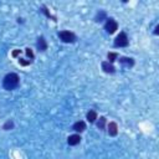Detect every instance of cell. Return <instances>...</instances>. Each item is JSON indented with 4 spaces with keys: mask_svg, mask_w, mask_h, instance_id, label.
<instances>
[{
    "mask_svg": "<svg viewBox=\"0 0 159 159\" xmlns=\"http://www.w3.org/2000/svg\"><path fill=\"white\" fill-rule=\"evenodd\" d=\"M19 83H20V77H19L17 73H14V72L7 73V75L4 77V80H2V87H4L6 91H12V89H15V88L19 86Z\"/></svg>",
    "mask_w": 159,
    "mask_h": 159,
    "instance_id": "cell-1",
    "label": "cell"
},
{
    "mask_svg": "<svg viewBox=\"0 0 159 159\" xmlns=\"http://www.w3.org/2000/svg\"><path fill=\"white\" fill-rule=\"evenodd\" d=\"M58 37L62 42L65 43H72L76 41V35L71 31H67V30H62L58 32Z\"/></svg>",
    "mask_w": 159,
    "mask_h": 159,
    "instance_id": "cell-2",
    "label": "cell"
},
{
    "mask_svg": "<svg viewBox=\"0 0 159 159\" xmlns=\"http://www.w3.org/2000/svg\"><path fill=\"white\" fill-rule=\"evenodd\" d=\"M106 20H107L106 24H104V29H106V31H107L109 35L114 34V32L118 30V22H117L113 17H108V19H106Z\"/></svg>",
    "mask_w": 159,
    "mask_h": 159,
    "instance_id": "cell-3",
    "label": "cell"
},
{
    "mask_svg": "<svg viewBox=\"0 0 159 159\" xmlns=\"http://www.w3.org/2000/svg\"><path fill=\"white\" fill-rule=\"evenodd\" d=\"M128 43H129V40H128V36L125 32H119V35L114 39L116 47H125V46H128Z\"/></svg>",
    "mask_w": 159,
    "mask_h": 159,
    "instance_id": "cell-4",
    "label": "cell"
},
{
    "mask_svg": "<svg viewBox=\"0 0 159 159\" xmlns=\"http://www.w3.org/2000/svg\"><path fill=\"white\" fill-rule=\"evenodd\" d=\"M118 61L123 67H127V68H130L134 66V60L132 57H119Z\"/></svg>",
    "mask_w": 159,
    "mask_h": 159,
    "instance_id": "cell-5",
    "label": "cell"
},
{
    "mask_svg": "<svg viewBox=\"0 0 159 159\" xmlns=\"http://www.w3.org/2000/svg\"><path fill=\"white\" fill-rule=\"evenodd\" d=\"M107 130H108V134L111 137H116L118 134V125L116 122H109L108 125H107Z\"/></svg>",
    "mask_w": 159,
    "mask_h": 159,
    "instance_id": "cell-6",
    "label": "cell"
},
{
    "mask_svg": "<svg viewBox=\"0 0 159 159\" xmlns=\"http://www.w3.org/2000/svg\"><path fill=\"white\" fill-rule=\"evenodd\" d=\"M102 70L106 72V73H114L116 72V67L112 65V63H109L108 61H103L102 62Z\"/></svg>",
    "mask_w": 159,
    "mask_h": 159,
    "instance_id": "cell-7",
    "label": "cell"
},
{
    "mask_svg": "<svg viewBox=\"0 0 159 159\" xmlns=\"http://www.w3.org/2000/svg\"><path fill=\"white\" fill-rule=\"evenodd\" d=\"M36 46H37L39 51H46V50H47V42H46V40H45L43 36H40V37L37 39Z\"/></svg>",
    "mask_w": 159,
    "mask_h": 159,
    "instance_id": "cell-8",
    "label": "cell"
},
{
    "mask_svg": "<svg viewBox=\"0 0 159 159\" xmlns=\"http://www.w3.org/2000/svg\"><path fill=\"white\" fill-rule=\"evenodd\" d=\"M72 129H73L75 132H77V133H81V132H83V130L86 129V123H84L83 120H78V122H76V123L72 125Z\"/></svg>",
    "mask_w": 159,
    "mask_h": 159,
    "instance_id": "cell-9",
    "label": "cell"
},
{
    "mask_svg": "<svg viewBox=\"0 0 159 159\" xmlns=\"http://www.w3.org/2000/svg\"><path fill=\"white\" fill-rule=\"evenodd\" d=\"M81 142V135L80 134H72L67 138V143L70 145H77Z\"/></svg>",
    "mask_w": 159,
    "mask_h": 159,
    "instance_id": "cell-10",
    "label": "cell"
},
{
    "mask_svg": "<svg viewBox=\"0 0 159 159\" xmlns=\"http://www.w3.org/2000/svg\"><path fill=\"white\" fill-rule=\"evenodd\" d=\"M86 118H87V120H88L89 123H93V122L97 119V112H96V111H93V109H91V111L87 113Z\"/></svg>",
    "mask_w": 159,
    "mask_h": 159,
    "instance_id": "cell-11",
    "label": "cell"
},
{
    "mask_svg": "<svg viewBox=\"0 0 159 159\" xmlns=\"http://www.w3.org/2000/svg\"><path fill=\"white\" fill-rule=\"evenodd\" d=\"M107 57H108V62L109 63H113L118 58V53L117 52H108L107 53Z\"/></svg>",
    "mask_w": 159,
    "mask_h": 159,
    "instance_id": "cell-12",
    "label": "cell"
},
{
    "mask_svg": "<svg viewBox=\"0 0 159 159\" xmlns=\"http://www.w3.org/2000/svg\"><path fill=\"white\" fill-rule=\"evenodd\" d=\"M106 118L104 117H99V119H98V122H97V128L98 129H101V130H103L104 129V127H106Z\"/></svg>",
    "mask_w": 159,
    "mask_h": 159,
    "instance_id": "cell-13",
    "label": "cell"
},
{
    "mask_svg": "<svg viewBox=\"0 0 159 159\" xmlns=\"http://www.w3.org/2000/svg\"><path fill=\"white\" fill-rule=\"evenodd\" d=\"M12 128H14V122H12L11 119L6 120V122L4 123V125H2V129H4V130H10V129H12Z\"/></svg>",
    "mask_w": 159,
    "mask_h": 159,
    "instance_id": "cell-14",
    "label": "cell"
},
{
    "mask_svg": "<svg viewBox=\"0 0 159 159\" xmlns=\"http://www.w3.org/2000/svg\"><path fill=\"white\" fill-rule=\"evenodd\" d=\"M103 19H106V12H104L103 10H99V12H97V15H96L94 20L98 22V21H102Z\"/></svg>",
    "mask_w": 159,
    "mask_h": 159,
    "instance_id": "cell-15",
    "label": "cell"
},
{
    "mask_svg": "<svg viewBox=\"0 0 159 159\" xmlns=\"http://www.w3.org/2000/svg\"><path fill=\"white\" fill-rule=\"evenodd\" d=\"M19 63L21 66H29V65L32 63V61L31 60H25V58H19Z\"/></svg>",
    "mask_w": 159,
    "mask_h": 159,
    "instance_id": "cell-16",
    "label": "cell"
},
{
    "mask_svg": "<svg viewBox=\"0 0 159 159\" xmlns=\"http://www.w3.org/2000/svg\"><path fill=\"white\" fill-rule=\"evenodd\" d=\"M25 53H26V56H27V57H29L31 61H32V58L35 57V55H34L32 50H31V48H29V47H27V48H25Z\"/></svg>",
    "mask_w": 159,
    "mask_h": 159,
    "instance_id": "cell-17",
    "label": "cell"
},
{
    "mask_svg": "<svg viewBox=\"0 0 159 159\" xmlns=\"http://www.w3.org/2000/svg\"><path fill=\"white\" fill-rule=\"evenodd\" d=\"M42 11H43V12L46 14V16H47V17H52L53 20H56V17H55V16H52V15H51V14H50V12L47 11V9H46V6H43V7H42Z\"/></svg>",
    "mask_w": 159,
    "mask_h": 159,
    "instance_id": "cell-18",
    "label": "cell"
},
{
    "mask_svg": "<svg viewBox=\"0 0 159 159\" xmlns=\"http://www.w3.org/2000/svg\"><path fill=\"white\" fill-rule=\"evenodd\" d=\"M20 53H21V50H15V51H12L11 56H12V57H17Z\"/></svg>",
    "mask_w": 159,
    "mask_h": 159,
    "instance_id": "cell-19",
    "label": "cell"
},
{
    "mask_svg": "<svg viewBox=\"0 0 159 159\" xmlns=\"http://www.w3.org/2000/svg\"><path fill=\"white\" fill-rule=\"evenodd\" d=\"M158 34H159V25H157L154 29V35H158Z\"/></svg>",
    "mask_w": 159,
    "mask_h": 159,
    "instance_id": "cell-20",
    "label": "cell"
}]
</instances>
